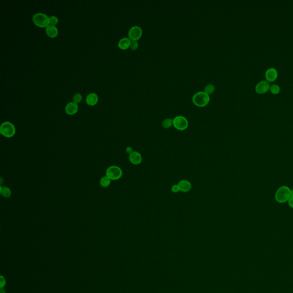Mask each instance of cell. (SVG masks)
Instances as JSON below:
<instances>
[{
    "mask_svg": "<svg viewBox=\"0 0 293 293\" xmlns=\"http://www.w3.org/2000/svg\"><path fill=\"white\" fill-rule=\"evenodd\" d=\"M291 196V190L290 188L286 186H283L280 187L276 192L275 200L280 203H284L288 201Z\"/></svg>",
    "mask_w": 293,
    "mask_h": 293,
    "instance_id": "cell-1",
    "label": "cell"
},
{
    "mask_svg": "<svg viewBox=\"0 0 293 293\" xmlns=\"http://www.w3.org/2000/svg\"><path fill=\"white\" fill-rule=\"evenodd\" d=\"M192 101L198 107H204L209 103L210 96L205 92H198L194 95Z\"/></svg>",
    "mask_w": 293,
    "mask_h": 293,
    "instance_id": "cell-2",
    "label": "cell"
},
{
    "mask_svg": "<svg viewBox=\"0 0 293 293\" xmlns=\"http://www.w3.org/2000/svg\"><path fill=\"white\" fill-rule=\"evenodd\" d=\"M0 132L6 138H11L16 133V129L12 123L9 121H6L1 125Z\"/></svg>",
    "mask_w": 293,
    "mask_h": 293,
    "instance_id": "cell-3",
    "label": "cell"
},
{
    "mask_svg": "<svg viewBox=\"0 0 293 293\" xmlns=\"http://www.w3.org/2000/svg\"><path fill=\"white\" fill-rule=\"evenodd\" d=\"M33 21L38 27L44 28L49 25V17L45 14L38 13L33 16Z\"/></svg>",
    "mask_w": 293,
    "mask_h": 293,
    "instance_id": "cell-4",
    "label": "cell"
},
{
    "mask_svg": "<svg viewBox=\"0 0 293 293\" xmlns=\"http://www.w3.org/2000/svg\"><path fill=\"white\" fill-rule=\"evenodd\" d=\"M123 172L120 167L113 165L107 169L106 175L111 180H118L122 176Z\"/></svg>",
    "mask_w": 293,
    "mask_h": 293,
    "instance_id": "cell-5",
    "label": "cell"
},
{
    "mask_svg": "<svg viewBox=\"0 0 293 293\" xmlns=\"http://www.w3.org/2000/svg\"><path fill=\"white\" fill-rule=\"evenodd\" d=\"M173 125L175 128L179 131H183L187 128L188 123L186 117L178 116L173 119Z\"/></svg>",
    "mask_w": 293,
    "mask_h": 293,
    "instance_id": "cell-6",
    "label": "cell"
},
{
    "mask_svg": "<svg viewBox=\"0 0 293 293\" xmlns=\"http://www.w3.org/2000/svg\"><path fill=\"white\" fill-rule=\"evenodd\" d=\"M142 35V30L140 27L138 26L132 27L129 31L128 36L130 39L132 41L139 40Z\"/></svg>",
    "mask_w": 293,
    "mask_h": 293,
    "instance_id": "cell-7",
    "label": "cell"
},
{
    "mask_svg": "<svg viewBox=\"0 0 293 293\" xmlns=\"http://www.w3.org/2000/svg\"><path fill=\"white\" fill-rule=\"evenodd\" d=\"M270 84L267 81H261L255 87V91L258 93H266L270 88Z\"/></svg>",
    "mask_w": 293,
    "mask_h": 293,
    "instance_id": "cell-8",
    "label": "cell"
},
{
    "mask_svg": "<svg viewBox=\"0 0 293 293\" xmlns=\"http://www.w3.org/2000/svg\"><path fill=\"white\" fill-rule=\"evenodd\" d=\"M129 160L133 165H140L142 161V157L139 152L137 151H133L129 155Z\"/></svg>",
    "mask_w": 293,
    "mask_h": 293,
    "instance_id": "cell-9",
    "label": "cell"
},
{
    "mask_svg": "<svg viewBox=\"0 0 293 293\" xmlns=\"http://www.w3.org/2000/svg\"><path fill=\"white\" fill-rule=\"evenodd\" d=\"M265 76L268 82H273L277 78L278 72L274 68H270L267 70L265 73Z\"/></svg>",
    "mask_w": 293,
    "mask_h": 293,
    "instance_id": "cell-10",
    "label": "cell"
},
{
    "mask_svg": "<svg viewBox=\"0 0 293 293\" xmlns=\"http://www.w3.org/2000/svg\"><path fill=\"white\" fill-rule=\"evenodd\" d=\"M178 186L180 191L183 192H188L191 190L192 185L191 183L187 180H182L178 183Z\"/></svg>",
    "mask_w": 293,
    "mask_h": 293,
    "instance_id": "cell-11",
    "label": "cell"
},
{
    "mask_svg": "<svg viewBox=\"0 0 293 293\" xmlns=\"http://www.w3.org/2000/svg\"><path fill=\"white\" fill-rule=\"evenodd\" d=\"M78 108L79 107L75 102H70L67 104L65 107V111L68 115H72L77 112Z\"/></svg>",
    "mask_w": 293,
    "mask_h": 293,
    "instance_id": "cell-12",
    "label": "cell"
},
{
    "mask_svg": "<svg viewBox=\"0 0 293 293\" xmlns=\"http://www.w3.org/2000/svg\"><path fill=\"white\" fill-rule=\"evenodd\" d=\"M46 32L47 35L51 38L56 37L57 36L58 29L55 25H50L46 27Z\"/></svg>",
    "mask_w": 293,
    "mask_h": 293,
    "instance_id": "cell-13",
    "label": "cell"
},
{
    "mask_svg": "<svg viewBox=\"0 0 293 293\" xmlns=\"http://www.w3.org/2000/svg\"><path fill=\"white\" fill-rule=\"evenodd\" d=\"M98 102V96L96 93H90L86 98V102L89 106H94Z\"/></svg>",
    "mask_w": 293,
    "mask_h": 293,
    "instance_id": "cell-14",
    "label": "cell"
},
{
    "mask_svg": "<svg viewBox=\"0 0 293 293\" xmlns=\"http://www.w3.org/2000/svg\"><path fill=\"white\" fill-rule=\"evenodd\" d=\"M131 40L127 37H124L121 39V40L119 41L118 43V46L119 47L122 49H126L130 46L131 44Z\"/></svg>",
    "mask_w": 293,
    "mask_h": 293,
    "instance_id": "cell-15",
    "label": "cell"
},
{
    "mask_svg": "<svg viewBox=\"0 0 293 293\" xmlns=\"http://www.w3.org/2000/svg\"><path fill=\"white\" fill-rule=\"evenodd\" d=\"M1 194L5 198H9L11 196V191L8 187L1 186Z\"/></svg>",
    "mask_w": 293,
    "mask_h": 293,
    "instance_id": "cell-16",
    "label": "cell"
},
{
    "mask_svg": "<svg viewBox=\"0 0 293 293\" xmlns=\"http://www.w3.org/2000/svg\"><path fill=\"white\" fill-rule=\"evenodd\" d=\"M100 185L103 187H107L111 184V179L108 176H104L100 180Z\"/></svg>",
    "mask_w": 293,
    "mask_h": 293,
    "instance_id": "cell-17",
    "label": "cell"
},
{
    "mask_svg": "<svg viewBox=\"0 0 293 293\" xmlns=\"http://www.w3.org/2000/svg\"><path fill=\"white\" fill-rule=\"evenodd\" d=\"M173 125V120L171 119H165L162 122V126L165 128H169Z\"/></svg>",
    "mask_w": 293,
    "mask_h": 293,
    "instance_id": "cell-18",
    "label": "cell"
},
{
    "mask_svg": "<svg viewBox=\"0 0 293 293\" xmlns=\"http://www.w3.org/2000/svg\"><path fill=\"white\" fill-rule=\"evenodd\" d=\"M215 91V87L213 84L207 85L204 88V92L208 95L212 94Z\"/></svg>",
    "mask_w": 293,
    "mask_h": 293,
    "instance_id": "cell-19",
    "label": "cell"
},
{
    "mask_svg": "<svg viewBox=\"0 0 293 293\" xmlns=\"http://www.w3.org/2000/svg\"><path fill=\"white\" fill-rule=\"evenodd\" d=\"M270 90L273 94H278L280 92V87L276 84L271 85L270 87Z\"/></svg>",
    "mask_w": 293,
    "mask_h": 293,
    "instance_id": "cell-20",
    "label": "cell"
},
{
    "mask_svg": "<svg viewBox=\"0 0 293 293\" xmlns=\"http://www.w3.org/2000/svg\"><path fill=\"white\" fill-rule=\"evenodd\" d=\"M49 22L50 25H56V24H57L58 22V19L57 17L56 16H52L49 17Z\"/></svg>",
    "mask_w": 293,
    "mask_h": 293,
    "instance_id": "cell-21",
    "label": "cell"
},
{
    "mask_svg": "<svg viewBox=\"0 0 293 293\" xmlns=\"http://www.w3.org/2000/svg\"><path fill=\"white\" fill-rule=\"evenodd\" d=\"M73 100V102H75L76 104L79 103L82 100V95L80 93H76L74 95Z\"/></svg>",
    "mask_w": 293,
    "mask_h": 293,
    "instance_id": "cell-22",
    "label": "cell"
},
{
    "mask_svg": "<svg viewBox=\"0 0 293 293\" xmlns=\"http://www.w3.org/2000/svg\"><path fill=\"white\" fill-rule=\"evenodd\" d=\"M138 46H139V44H138V42L137 41H132L131 42V44H130V47L131 49L132 50H136L138 48Z\"/></svg>",
    "mask_w": 293,
    "mask_h": 293,
    "instance_id": "cell-23",
    "label": "cell"
},
{
    "mask_svg": "<svg viewBox=\"0 0 293 293\" xmlns=\"http://www.w3.org/2000/svg\"><path fill=\"white\" fill-rule=\"evenodd\" d=\"M5 284H6V281H5L4 277L3 276L1 275V276H0V287H1V289H3L4 287L5 286Z\"/></svg>",
    "mask_w": 293,
    "mask_h": 293,
    "instance_id": "cell-24",
    "label": "cell"
},
{
    "mask_svg": "<svg viewBox=\"0 0 293 293\" xmlns=\"http://www.w3.org/2000/svg\"><path fill=\"white\" fill-rule=\"evenodd\" d=\"M171 191L173 192V193H178L179 191H180L179 187L178 186V184H175L171 188Z\"/></svg>",
    "mask_w": 293,
    "mask_h": 293,
    "instance_id": "cell-25",
    "label": "cell"
},
{
    "mask_svg": "<svg viewBox=\"0 0 293 293\" xmlns=\"http://www.w3.org/2000/svg\"><path fill=\"white\" fill-rule=\"evenodd\" d=\"M288 204L291 208L293 209V196H291V198L289 199L288 200Z\"/></svg>",
    "mask_w": 293,
    "mask_h": 293,
    "instance_id": "cell-26",
    "label": "cell"
},
{
    "mask_svg": "<svg viewBox=\"0 0 293 293\" xmlns=\"http://www.w3.org/2000/svg\"><path fill=\"white\" fill-rule=\"evenodd\" d=\"M126 151H127V152L128 154H131V153L133 152L132 148L131 147V146H128V147L126 148Z\"/></svg>",
    "mask_w": 293,
    "mask_h": 293,
    "instance_id": "cell-27",
    "label": "cell"
},
{
    "mask_svg": "<svg viewBox=\"0 0 293 293\" xmlns=\"http://www.w3.org/2000/svg\"><path fill=\"white\" fill-rule=\"evenodd\" d=\"M0 293H6V291L5 290H4L3 289H1V291H0Z\"/></svg>",
    "mask_w": 293,
    "mask_h": 293,
    "instance_id": "cell-28",
    "label": "cell"
},
{
    "mask_svg": "<svg viewBox=\"0 0 293 293\" xmlns=\"http://www.w3.org/2000/svg\"><path fill=\"white\" fill-rule=\"evenodd\" d=\"M291 196H293V190H291Z\"/></svg>",
    "mask_w": 293,
    "mask_h": 293,
    "instance_id": "cell-29",
    "label": "cell"
}]
</instances>
